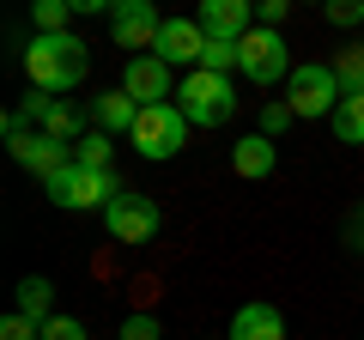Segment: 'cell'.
<instances>
[{
  "label": "cell",
  "mask_w": 364,
  "mask_h": 340,
  "mask_svg": "<svg viewBox=\"0 0 364 340\" xmlns=\"http://www.w3.org/2000/svg\"><path fill=\"white\" fill-rule=\"evenodd\" d=\"M85 73H91V49H85V37H73V31H61V37H31L25 43V79H31V92H43V97L79 92Z\"/></svg>",
  "instance_id": "obj_1"
},
{
  "label": "cell",
  "mask_w": 364,
  "mask_h": 340,
  "mask_svg": "<svg viewBox=\"0 0 364 340\" xmlns=\"http://www.w3.org/2000/svg\"><path fill=\"white\" fill-rule=\"evenodd\" d=\"M43 195L55 201L61 213H109L128 188H122V176L116 170H85V164H67V170H55L49 183H43Z\"/></svg>",
  "instance_id": "obj_2"
},
{
  "label": "cell",
  "mask_w": 364,
  "mask_h": 340,
  "mask_svg": "<svg viewBox=\"0 0 364 340\" xmlns=\"http://www.w3.org/2000/svg\"><path fill=\"white\" fill-rule=\"evenodd\" d=\"M176 97H182V116H188V128H225V122L237 116V92H231V79H219V73H182V85H176Z\"/></svg>",
  "instance_id": "obj_3"
},
{
  "label": "cell",
  "mask_w": 364,
  "mask_h": 340,
  "mask_svg": "<svg viewBox=\"0 0 364 340\" xmlns=\"http://www.w3.org/2000/svg\"><path fill=\"white\" fill-rule=\"evenodd\" d=\"M340 79H334V61H298L286 79V104L298 116H334L340 110Z\"/></svg>",
  "instance_id": "obj_4"
},
{
  "label": "cell",
  "mask_w": 364,
  "mask_h": 340,
  "mask_svg": "<svg viewBox=\"0 0 364 340\" xmlns=\"http://www.w3.org/2000/svg\"><path fill=\"white\" fill-rule=\"evenodd\" d=\"M237 73L249 79V85H279V79H291V49L279 31H249L243 43H237Z\"/></svg>",
  "instance_id": "obj_5"
},
{
  "label": "cell",
  "mask_w": 364,
  "mask_h": 340,
  "mask_svg": "<svg viewBox=\"0 0 364 340\" xmlns=\"http://www.w3.org/2000/svg\"><path fill=\"white\" fill-rule=\"evenodd\" d=\"M182 140H188V116H182L176 104H152V110H140V122H134V152L140 158H176L182 152Z\"/></svg>",
  "instance_id": "obj_6"
},
{
  "label": "cell",
  "mask_w": 364,
  "mask_h": 340,
  "mask_svg": "<svg viewBox=\"0 0 364 340\" xmlns=\"http://www.w3.org/2000/svg\"><path fill=\"white\" fill-rule=\"evenodd\" d=\"M158 31H164V18H158L152 0H116L109 6V37H116V49H128V61L134 55H152Z\"/></svg>",
  "instance_id": "obj_7"
},
{
  "label": "cell",
  "mask_w": 364,
  "mask_h": 340,
  "mask_svg": "<svg viewBox=\"0 0 364 340\" xmlns=\"http://www.w3.org/2000/svg\"><path fill=\"white\" fill-rule=\"evenodd\" d=\"M122 92H128L140 110L170 104V97H176V67L158 61V55H134V61L122 67Z\"/></svg>",
  "instance_id": "obj_8"
},
{
  "label": "cell",
  "mask_w": 364,
  "mask_h": 340,
  "mask_svg": "<svg viewBox=\"0 0 364 340\" xmlns=\"http://www.w3.org/2000/svg\"><path fill=\"white\" fill-rule=\"evenodd\" d=\"M158 225H164V213H158L152 195H122L116 207L104 213V231L116 237V243H152Z\"/></svg>",
  "instance_id": "obj_9"
},
{
  "label": "cell",
  "mask_w": 364,
  "mask_h": 340,
  "mask_svg": "<svg viewBox=\"0 0 364 340\" xmlns=\"http://www.w3.org/2000/svg\"><path fill=\"white\" fill-rule=\"evenodd\" d=\"M207 43H213V37L200 31V18H164L152 55H158V61H170V67H188V73H195L200 55H207Z\"/></svg>",
  "instance_id": "obj_10"
},
{
  "label": "cell",
  "mask_w": 364,
  "mask_h": 340,
  "mask_svg": "<svg viewBox=\"0 0 364 340\" xmlns=\"http://www.w3.org/2000/svg\"><path fill=\"white\" fill-rule=\"evenodd\" d=\"M6 146H13V158L31 170V176H37V183H49L55 170H67V164H73V146L49 140V134H37V128H31V134H18V140H6Z\"/></svg>",
  "instance_id": "obj_11"
},
{
  "label": "cell",
  "mask_w": 364,
  "mask_h": 340,
  "mask_svg": "<svg viewBox=\"0 0 364 340\" xmlns=\"http://www.w3.org/2000/svg\"><path fill=\"white\" fill-rule=\"evenodd\" d=\"M195 18H200V31H207L213 43H243L249 31H255V6H249V0H207Z\"/></svg>",
  "instance_id": "obj_12"
},
{
  "label": "cell",
  "mask_w": 364,
  "mask_h": 340,
  "mask_svg": "<svg viewBox=\"0 0 364 340\" xmlns=\"http://www.w3.org/2000/svg\"><path fill=\"white\" fill-rule=\"evenodd\" d=\"M273 164H279V140H267V134H243V140L231 146V170L237 176H249V183H261V176H273Z\"/></svg>",
  "instance_id": "obj_13"
},
{
  "label": "cell",
  "mask_w": 364,
  "mask_h": 340,
  "mask_svg": "<svg viewBox=\"0 0 364 340\" xmlns=\"http://www.w3.org/2000/svg\"><path fill=\"white\" fill-rule=\"evenodd\" d=\"M91 122H97L104 134H134V122H140V104H134L122 85H116V92H97V97H91Z\"/></svg>",
  "instance_id": "obj_14"
},
{
  "label": "cell",
  "mask_w": 364,
  "mask_h": 340,
  "mask_svg": "<svg viewBox=\"0 0 364 340\" xmlns=\"http://www.w3.org/2000/svg\"><path fill=\"white\" fill-rule=\"evenodd\" d=\"M231 340H286V316L273 310V304H243L237 310V322H231Z\"/></svg>",
  "instance_id": "obj_15"
},
{
  "label": "cell",
  "mask_w": 364,
  "mask_h": 340,
  "mask_svg": "<svg viewBox=\"0 0 364 340\" xmlns=\"http://www.w3.org/2000/svg\"><path fill=\"white\" fill-rule=\"evenodd\" d=\"M13 298H18V316H25V322H37V328L55 322V286H49L43 274H25Z\"/></svg>",
  "instance_id": "obj_16"
},
{
  "label": "cell",
  "mask_w": 364,
  "mask_h": 340,
  "mask_svg": "<svg viewBox=\"0 0 364 340\" xmlns=\"http://www.w3.org/2000/svg\"><path fill=\"white\" fill-rule=\"evenodd\" d=\"M37 134H49V140H61V146H79V140H85V116H79L73 104H61V97H55Z\"/></svg>",
  "instance_id": "obj_17"
},
{
  "label": "cell",
  "mask_w": 364,
  "mask_h": 340,
  "mask_svg": "<svg viewBox=\"0 0 364 340\" xmlns=\"http://www.w3.org/2000/svg\"><path fill=\"white\" fill-rule=\"evenodd\" d=\"M328 128H334L346 146H364V92L358 97H340V110L328 116Z\"/></svg>",
  "instance_id": "obj_18"
},
{
  "label": "cell",
  "mask_w": 364,
  "mask_h": 340,
  "mask_svg": "<svg viewBox=\"0 0 364 340\" xmlns=\"http://www.w3.org/2000/svg\"><path fill=\"white\" fill-rule=\"evenodd\" d=\"M334 79H340V92H346V97L364 92V43H346V49L334 55Z\"/></svg>",
  "instance_id": "obj_19"
},
{
  "label": "cell",
  "mask_w": 364,
  "mask_h": 340,
  "mask_svg": "<svg viewBox=\"0 0 364 340\" xmlns=\"http://www.w3.org/2000/svg\"><path fill=\"white\" fill-rule=\"evenodd\" d=\"M109 158H116V140H109L104 128H91L85 140L73 146V164H85V170H109Z\"/></svg>",
  "instance_id": "obj_20"
},
{
  "label": "cell",
  "mask_w": 364,
  "mask_h": 340,
  "mask_svg": "<svg viewBox=\"0 0 364 340\" xmlns=\"http://www.w3.org/2000/svg\"><path fill=\"white\" fill-rule=\"evenodd\" d=\"M31 18H37V37H61L67 18H73V0H37Z\"/></svg>",
  "instance_id": "obj_21"
},
{
  "label": "cell",
  "mask_w": 364,
  "mask_h": 340,
  "mask_svg": "<svg viewBox=\"0 0 364 340\" xmlns=\"http://www.w3.org/2000/svg\"><path fill=\"white\" fill-rule=\"evenodd\" d=\"M291 122H298V110H291L286 97H273V104H261V134H267V140H279V134H286Z\"/></svg>",
  "instance_id": "obj_22"
},
{
  "label": "cell",
  "mask_w": 364,
  "mask_h": 340,
  "mask_svg": "<svg viewBox=\"0 0 364 340\" xmlns=\"http://www.w3.org/2000/svg\"><path fill=\"white\" fill-rule=\"evenodd\" d=\"M231 67H237V43H207V55H200V73L231 79Z\"/></svg>",
  "instance_id": "obj_23"
},
{
  "label": "cell",
  "mask_w": 364,
  "mask_h": 340,
  "mask_svg": "<svg viewBox=\"0 0 364 340\" xmlns=\"http://www.w3.org/2000/svg\"><path fill=\"white\" fill-rule=\"evenodd\" d=\"M116 340H164V328H158V316L152 310H134L128 322H122V334Z\"/></svg>",
  "instance_id": "obj_24"
},
{
  "label": "cell",
  "mask_w": 364,
  "mask_h": 340,
  "mask_svg": "<svg viewBox=\"0 0 364 340\" xmlns=\"http://www.w3.org/2000/svg\"><path fill=\"white\" fill-rule=\"evenodd\" d=\"M43 340H91V334L79 316H55V322H43Z\"/></svg>",
  "instance_id": "obj_25"
},
{
  "label": "cell",
  "mask_w": 364,
  "mask_h": 340,
  "mask_svg": "<svg viewBox=\"0 0 364 340\" xmlns=\"http://www.w3.org/2000/svg\"><path fill=\"white\" fill-rule=\"evenodd\" d=\"M322 13H328V25H340V31L364 25V6H358V0H334V6H322Z\"/></svg>",
  "instance_id": "obj_26"
},
{
  "label": "cell",
  "mask_w": 364,
  "mask_h": 340,
  "mask_svg": "<svg viewBox=\"0 0 364 340\" xmlns=\"http://www.w3.org/2000/svg\"><path fill=\"white\" fill-rule=\"evenodd\" d=\"M286 13H291V0H261V6H255V25L261 31H279V25H286Z\"/></svg>",
  "instance_id": "obj_27"
},
{
  "label": "cell",
  "mask_w": 364,
  "mask_h": 340,
  "mask_svg": "<svg viewBox=\"0 0 364 340\" xmlns=\"http://www.w3.org/2000/svg\"><path fill=\"white\" fill-rule=\"evenodd\" d=\"M0 340H43V328H37V322H25V316L13 310L6 322H0Z\"/></svg>",
  "instance_id": "obj_28"
}]
</instances>
